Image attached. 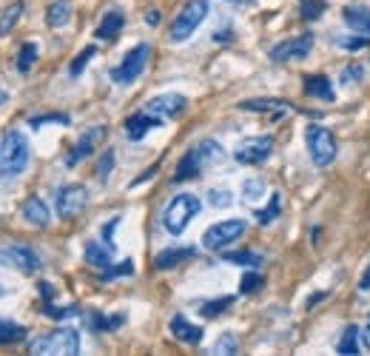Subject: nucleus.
<instances>
[{
  "instance_id": "11",
  "label": "nucleus",
  "mask_w": 370,
  "mask_h": 356,
  "mask_svg": "<svg viewBox=\"0 0 370 356\" xmlns=\"http://www.w3.org/2000/svg\"><path fill=\"white\" fill-rule=\"evenodd\" d=\"M313 49V35L305 32V35H296L291 40H282L271 49V60L274 63H291V60H305Z\"/></svg>"
},
{
  "instance_id": "15",
  "label": "nucleus",
  "mask_w": 370,
  "mask_h": 356,
  "mask_svg": "<svg viewBox=\"0 0 370 356\" xmlns=\"http://www.w3.org/2000/svg\"><path fill=\"white\" fill-rule=\"evenodd\" d=\"M125 137L131 140V143H137V140H142L151 128H157V126H162V117H157V114H151V111H134L131 117H125Z\"/></svg>"
},
{
  "instance_id": "48",
  "label": "nucleus",
  "mask_w": 370,
  "mask_h": 356,
  "mask_svg": "<svg viewBox=\"0 0 370 356\" xmlns=\"http://www.w3.org/2000/svg\"><path fill=\"white\" fill-rule=\"evenodd\" d=\"M145 23H148V26H157V23H159V12H157V9H151V12L145 15Z\"/></svg>"
},
{
  "instance_id": "24",
  "label": "nucleus",
  "mask_w": 370,
  "mask_h": 356,
  "mask_svg": "<svg viewBox=\"0 0 370 356\" xmlns=\"http://www.w3.org/2000/svg\"><path fill=\"white\" fill-rule=\"evenodd\" d=\"M240 109L242 111H274L276 117L279 114H285L291 106L285 103V100H274V97H259V100H242L240 103Z\"/></svg>"
},
{
  "instance_id": "25",
  "label": "nucleus",
  "mask_w": 370,
  "mask_h": 356,
  "mask_svg": "<svg viewBox=\"0 0 370 356\" xmlns=\"http://www.w3.org/2000/svg\"><path fill=\"white\" fill-rule=\"evenodd\" d=\"M123 322H125L123 313H114V316H106V313H100V311H91V313H89V330H94V333L117 330Z\"/></svg>"
},
{
  "instance_id": "20",
  "label": "nucleus",
  "mask_w": 370,
  "mask_h": 356,
  "mask_svg": "<svg viewBox=\"0 0 370 356\" xmlns=\"http://www.w3.org/2000/svg\"><path fill=\"white\" fill-rule=\"evenodd\" d=\"M197 257V248H165V251H159L157 257H154V268L157 271H171V268H176L179 262H189V260H194Z\"/></svg>"
},
{
  "instance_id": "14",
  "label": "nucleus",
  "mask_w": 370,
  "mask_h": 356,
  "mask_svg": "<svg viewBox=\"0 0 370 356\" xmlns=\"http://www.w3.org/2000/svg\"><path fill=\"white\" fill-rule=\"evenodd\" d=\"M185 109H189V100H185L182 94H174V91L157 94V97H151L145 103V111H151L157 117H179Z\"/></svg>"
},
{
  "instance_id": "5",
  "label": "nucleus",
  "mask_w": 370,
  "mask_h": 356,
  "mask_svg": "<svg viewBox=\"0 0 370 356\" xmlns=\"http://www.w3.org/2000/svg\"><path fill=\"white\" fill-rule=\"evenodd\" d=\"M208 18V0H189L174 18L171 29H168V40L171 43H185L197 29L200 23Z\"/></svg>"
},
{
  "instance_id": "26",
  "label": "nucleus",
  "mask_w": 370,
  "mask_h": 356,
  "mask_svg": "<svg viewBox=\"0 0 370 356\" xmlns=\"http://www.w3.org/2000/svg\"><path fill=\"white\" fill-rule=\"evenodd\" d=\"M359 330H361V328H356V325H347V328H344V333H342L339 342H336V350H339L342 356H356V353H359V347H361Z\"/></svg>"
},
{
  "instance_id": "40",
  "label": "nucleus",
  "mask_w": 370,
  "mask_h": 356,
  "mask_svg": "<svg viewBox=\"0 0 370 356\" xmlns=\"http://www.w3.org/2000/svg\"><path fill=\"white\" fill-rule=\"evenodd\" d=\"M111 168H114V148H106V151H103V157H100V162H97V180H100V183H106V180H108Z\"/></svg>"
},
{
  "instance_id": "47",
  "label": "nucleus",
  "mask_w": 370,
  "mask_h": 356,
  "mask_svg": "<svg viewBox=\"0 0 370 356\" xmlns=\"http://www.w3.org/2000/svg\"><path fill=\"white\" fill-rule=\"evenodd\" d=\"M359 288H361V291H370V265H367V271L359 277Z\"/></svg>"
},
{
  "instance_id": "12",
  "label": "nucleus",
  "mask_w": 370,
  "mask_h": 356,
  "mask_svg": "<svg viewBox=\"0 0 370 356\" xmlns=\"http://www.w3.org/2000/svg\"><path fill=\"white\" fill-rule=\"evenodd\" d=\"M0 265L15 268L21 274H35L40 268V257L26 245H6V248H0Z\"/></svg>"
},
{
  "instance_id": "51",
  "label": "nucleus",
  "mask_w": 370,
  "mask_h": 356,
  "mask_svg": "<svg viewBox=\"0 0 370 356\" xmlns=\"http://www.w3.org/2000/svg\"><path fill=\"white\" fill-rule=\"evenodd\" d=\"M4 294H6V291H4V285H0V296H4Z\"/></svg>"
},
{
  "instance_id": "46",
  "label": "nucleus",
  "mask_w": 370,
  "mask_h": 356,
  "mask_svg": "<svg viewBox=\"0 0 370 356\" xmlns=\"http://www.w3.org/2000/svg\"><path fill=\"white\" fill-rule=\"evenodd\" d=\"M359 339H361V347L370 350V325H364V328L359 330Z\"/></svg>"
},
{
  "instance_id": "32",
  "label": "nucleus",
  "mask_w": 370,
  "mask_h": 356,
  "mask_svg": "<svg viewBox=\"0 0 370 356\" xmlns=\"http://www.w3.org/2000/svg\"><path fill=\"white\" fill-rule=\"evenodd\" d=\"M234 305V296H220V299H208V302H203L200 305V313L206 316V319H214V316H220L225 308H231Z\"/></svg>"
},
{
  "instance_id": "22",
  "label": "nucleus",
  "mask_w": 370,
  "mask_h": 356,
  "mask_svg": "<svg viewBox=\"0 0 370 356\" xmlns=\"http://www.w3.org/2000/svg\"><path fill=\"white\" fill-rule=\"evenodd\" d=\"M83 257H86V262H89L91 268H97V271H106V268L114 265V262H111V248H108L106 243H97V240H89V243H86Z\"/></svg>"
},
{
  "instance_id": "23",
  "label": "nucleus",
  "mask_w": 370,
  "mask_h": 356,
  "mask_svg": "<svg viewBox=\"0 0 370 356\" xmlns=\"http://www.w3.org/2000/svg\"><path fill=\"white\" fill-rule=\"evenodd\" d=\"M72 23V0H52L46 9V26L49 29H63Z\"/></svg>"
},
{
  "instance_id": "35",
  "label": "nucleus",
  "mask_w": 370,
  "mask_h": 356,
  "mask_svg": "<svg viewBox=\"0 0 370 356\" xmlns=\"http://www.w3.org/2000/svg\"><path fill=\"white\" fill-rule=\"evenodd\" d=\"M333 46H339V49H344V52H361V49L370 46V38H367V35H359V38L344 35V38H336Z\"/></svg>"
},
{
  "instance_id": "7",
  "label": "nucleus",
  "mask_w": 370,
  "mask_h": 356,
  "mask_svg": "<svg viewBox=\"0 0 370 356\" xmlns=\"http://www.w3.org/2000/svg\"><path fill=\"white\" fill-rule=\"evenodd\" d=\"M148 57H151V46L148 43H137L114 69H111V80L117 83V86H128V83H134L142 72H145V63H148Z\"/></svg>"
},
{
  "instance_id": "43",
  "label": "nucleus",
  "mask_w": 370,
  "mask_h": 356,
  "mask_svg": "<svg viewBox=\"0 0 370 356\" xmlns=\"http://www.w3.org/2000/svg\"><path fill=\"white\" fill-rule=\"evenodd\" d=\"M364 77V69L359 66V63H347L344 69H342V83L344 86H353V83H359Z\"/></svg>"
},
{
  "instance_id": "10",
  "label": "nucleus",
  "mask_w": 370,
  "mask_h": 356,
  "mask_svg": "<svg viewBox=\"0 0 370 356\" xmlns=\"http://www.w3.org/2000/svg\"><path fill=\"white\" fill-rule=\"evenodd\" d=\"M274 151V137L271 134H257V137H245L240 140V145L234 148V160L240 165H259L271 157Z\"/></svg>"
},
{
  "instance_id": "34",
  "label": "nucleus",
  "mask_w": 370,
  "mask_h": 356,
  "mask_svg": "<svg viewBox=\"0 0 370 356\" xmlns=\"http://www.w3.org/2000/svg\"><path fill=\"white\" fill-rule=\"evenodd\" d=\"M325 9H327L325 0H299V15H302V21H319Z\"/></svg>"
},
{
  "instance_id": "2",
  "label": "nucleus",
  "mask_w": 370,
  "mask_h": 356,
  "mask_svg": "<svg viewBox=\"0 0 370 356\" xmlns=\"http://www.w3.org/2000/svg\"><path fill=\"white\" fill-rule=\"evenodd\" d=\"M29 350L38 356H77L80 353V330L74 328H57L43 336H35L29 342Z\"/></svg>"
},
{
  "instance_id": "28",
  "label": "nucleus",
  "mask_w": 370,
  "mask_h": 356,
  "mask_svg": "<svg viewBox=\"0 0 370 356\" xmlns=\"http://www.w3.org/2000/svg\"><path fill=\"white\" fill-rule=\"evenodd\" d=\"M223 262L245 265V268H259L262 265V254H257V251H228V254H223Z\"/></svg>"
},
{
  "instance_id": "1",
  "label": "nucleus",
  "mask_w": 370,
  "mask_h": 356,
  "mask_svg": "<svg viewBox=\"0 0 370 356\" xmlns=\"http://www.w3.org/2000/svg\"><path fill=\"white\" fill-rule=\"evenodd\" d=\"M223 157H225V148H223L217 140H203V143H197L194 148H189V151L179 157V162H176V168H174V183L194 180V177H200L206 168L223 162Z\"/></svg>"
},
{
  "instance_id": "9",
  "label": "nucleus",
  "mask_w": 370,
  "mask_h": 356,
  "mask_svg": "<svg viewBox=\"0 0 370 356\" xmlns=\"http://www.w3.org/2000/svg\"><path fill=\"white\" fill-rule=\"evenodd\" d=\"M55 208H57V217L63 220H74L80 217L86 208H89V189L80 186V183H69L57 191V200H55Z\"/></svg>"
},
{
  "instance_id": "16",
  "label": "nucleus",
  "mask_w": 370,
  "mask_h": 356,
  "mask_svg": "<svg viewBox=\"0 0 370 356\" xmlns=\"http://www.w3.org/2000/svg\"><path fill=\"white\" fill-rule=\"evenodd\" d=\"M168 330H171V336L176 339V342H185V345H200L203 342V328L200 325H194V322H189L182 313H176V316H171V322H168Z\"/></svg>"
},
{
  "instance_id": "38",
  "label": "nucleus",
  "mask_w": 370,
  "mask_h": 356,
  "mask_svg": "<svg viewBox=\"0 0 370 356\" xmlns=\"http://www.w3.org/2000/svg\"><path fill=\"white\" fill-rule=\"evenodd\" d=\"M242 197H245L248 203L265 197V180H259V177H251V180H245V183H242Z\"/></svg>"
},
{
  "instance_id": "4",
  "label": "nucleus",
  "mask_w": 370,
  "mask_h": 356,
  "mask_svg": "<svg viewBox=\"0 0 370 356\" xmlns=\"http://www.w3.org/2000/svg\"><path fill=\"white\" fill-rule=\"evenodd\" d=\"M200 208H203V203H200L197 194H176L162 211V228L171 237H179L185 228H189V223L200 214Z\"/></svg>"
},
{
  "instance_id": "42",
  "label": "nucleus",
  "mask_w": 370,
  "mask_h": 356,
  "mask_svg": "<svg viewBox=\"0 0 370 356\" xmlns=\"http://www.w3.org/2000/svg\"><path fill=\"white\" fill-rule=\"evenodd\" d=\"M262 285H265V279H262L259 274H254V271H251V274H245V277H242V282H240V294H257Z\"/></svg>"
},
{
  "instance_id": "8",
  "label": "nucleus",
  "mask_w": 370,
  "mask_h": 356,
  "mask_svg": "<svg viewBox=\"0 0 370 356\" xmlns=\"http://www.w3.org/2000/svg\"><path fill=\"white\" fill-rule=\"evenodd\" d=\"M245 231H248L245 220H223V223H214L211 228H206L203 245H206L208 251H223V248L234 245Z\"/></svg>"
},
{
  "instance_id": "33",
  "label": "nucleus",
  "mask_w": 370,
  "mask_h": 356,
  "mask_svg": "<svg viewBox=\"0 0 370 356\" xmlns=\"http://www.w3.org/2000/svg\"><path fill=\"white\" fill-rule=\"evenodd\" d=\"M211 353H220V356H234V353H240V339H237V333H223V336L214 342Z\"/></svg>"
},
{
  "instance_id": "49",
  "label": "nucleus",
  "mask_w": 370,
  "mask_h": 356,
  "mask_svg": "<svg viewBox=\"0 0 370 356\" xmlns=\"http://www.w3.org/2000/svg\"><path fill=\"white\" fill-rule=\"evenodd\" d=\"M225 4H231V6H251V4H257V0H225Z\"/></svg>"
},
{
  "instance_id": "19",
  "label": "nucleus",
  "mask_w": 370,
  "mask_h": 356,
  "mask_svg": "<svg viewBox=\"0 0 370 356\" xmlns=\"http://www.w3.org/2000/svg\"><path fill=\"white\" fill-rule=\"evenodd\" d=\"M302 89H305V94H310V97H316V100H325V103H333V100H336L333 83H330L325 74H305V77H302Z\"/></svg>"
},
{
  "instance_id": "3",
  "label": "nucleus",
  "mask_w": 370,
  "mask_h": 356,
  "mask_svg": "<svg viewBox=\"0 0 370 356\" xmlns=\"http://www.w3.org/2000/svg\"><path fill=\"white\" fill-rule=\"evenodd\" d=\"M29 165V140L23 131L9 128L0 143V174L6 177H18L23 174Z\"/></svg>"
},
{
  "instance_id": "27",
  "label": "nucleus",
  "mask_w": 370,
  "mask_h": 356,
  "mask_svg": "<svg viewBox=\"0 0 370 356\" xmlns=\"http://www.w3.org/2000/svg\"><path fill=\"white\" fill-rule=\"evenodd\" d=\"M26 339V328L18 325V322H9V319H0V347L6 345H18Z\"/></svg>"
},
{
  "instance_id": "6",
  "label": "nucleus",
  "mask_w": 370,
  "mask_h": 356,
  "mask_svg": "<svg viewBox=\"0 0 370 356\" xmlns=\"http://www.w3.org/2000/svg\"><path fill=\"white\" fill-rule=\"evenodd\" d=\"M305 145H308V154H310V162L316 168H327L333 160H336V137L325 128V126H308L305 131Z\"/></svg>"
},
{
  "instance_id": "31",
  "label": "nucleus",
  "mask_w": 370,
  "mask_h": 356,
  "mask_svg": "<svg viewBox=\"0 0 370 356\" xmlns=\"http://www.w3.org/2000/svg\"><path fill=\"white\" fill-rule=\"evenodd\" d=\"M38 43H23L21 46V52H18V72L21 74H26L32 66H35V60H38Z\"/></svg>"
},
{
  "instance_id": "17",
  "label": "nucleus",
  "mask_w": 370,
  "mask_h": 356,
  "mask_svg": "<svg viewBox=\"0 0 370 356\" xmlns=\"http://www.w3.org/2000/svg\"><path fill=\"white\" fill-rule=\"evenodd\" d=\"M123 26H125V15H123V9H108L106 15H103V21H100V26H97V32H94V38L97 40H106V43H111V40H117V35L123 32Z\"/></svg>"
},
{
  "instance_id": "41",
  "label": "nucleus",
  "mask_w": 370,
  "mask_h": 356,
  "mask_svg": "<svg viewBox=\"0 0 370 356\" xmlns=\"http://www.w3.org/2000/svg\"><path fill=\"white\" fill-rule=\"evenodd\" d=\"M208 203H211L214 208H228V206L234 203V197H231V191H225V189H211V191H208Z\"/></svg>"
},
{
  "instance_id": "21",
  "label": "nucleus",
  "mask_w": 370,
  "mask_h": 356,
  "mask_svg": "<svg viewBox=\"0 0 370 356\" xmlns=\"http://www.w3.org/2000/svg\"><path fill=\"white\" fill-rule=\"evenodd\" d=\"M342 21L356 35H367L370 38V6H344L342 9Z\"/></svg>"
},
{
  "instance_id": "37",
  "label": "nucleus",
  "mask_w": 370,
  "mask_h": 356,
  "mask_svg": "<svg viewBox=\"0 0 370 356\" xmlns=\"http://www.w3.org/2000/svg\"><path fill=\"white\" fill-rule=\"evenodd\" d=\"M128 274H134V262H131V260H123L120 265H111V268L100 271V282H111V279H117V277H128Z\"/></svg>"
},
{
  "instance_id": "13",
  "label": "nucleus",
  "mask_w": 370,
  "mask_h": 356,
  "mask_svg": "<svg viewBox=\"0 0 370 356\" xmlns=\"http://www.w3.org/2000/svg\"><path fill=\"white\" fill-rule=\"evenodd\" d=\"M106 137V126H91V128H86L83 131V137L72 145V151L66 154V165L69 168H74L77 162H83L86 157H91L94 154V148L100 145V140Z\"/></svg>"
},
{
  "instance_id": "44",
  "label": "nucleus",
  "mask_w": 370,
  "mask_h": 356,
  "mask_svg": "<svg viewBox=\"0 0 370 356\" xmlns=\"http://www.w3.org/2000/svg\"><path fill=\"white\" fill-rule=\"evenodd\" d=\"M43 123H60V126H69V114H55V111H52V114H40V117H32V120H29L32 128H40Z\"/></svg>"
},
{
  "instance_id": "30",
  "label": "nucleus",
  "mask_w": 370,
  "mask_h": 356,
  "mask_svg": "<svg viewBox=\"0 0 370 356\" xmlns=\"http://www.w3.org/2000/svg\"><path fill=\"white\" fill-rule=\"evenodd\" d=\"M279 214H282V197H279V194H271V203H268L265 208H259L254 217H257L259 226H271Z\"/></svg>"
},
{
  "instance_id": "18",
  "label": "nucleus",
  "mask_w": 370,
  "mask_h": 356,
  "mask_svg": "<svg viewBox=\"0 0 370 356\" xmlns=\"http://www.w3.org/2000/svg\"><path fill=\"white\" fill-rule=\"evenodd\" d=\"M21 217H23L29 226H35V228H46V226L52 223V211H49V206H46L40 197H29V200L21 206Z\"/></svg>"
},
{
  "instance_id": "39",
  "label": "nucleus",
  "mask_w": 370,
  "mask_h": 356,
  "mask_svg": "<svg viewBox=\"0 0 370 356\" xmlns=\"http://www.w3.org/2000/svg\"><path fill=\"white\" fill-rule=\"evenodd\" d=\"M43 313H46V316H52V319H69V316H80L83 311H80V305H66V308H57V305L46 302V305H43Z\"/></svg>"
},
{
  "instance_id": "29",
  "label": "nucleus",
  "mask_w": 370,
  "mask_h": 356,
  "mask_svg": "<svg viewBox=\"0 0 370 356\" xmlns=\"http://www.w3.org/2000/svg\"><path fill=\"white\" fill-rule=\"evenodd\" d=\"M21 18H23V4H12V6H6L4 15H0V38H6V35L18 26Z\"/></svg>"
},
{
  "instance_id": "45",
  "label": "nucleus",
  "mask_w": 370,
  "mask_h": 356,
  "mask_svg": "<svg viewBox=\"0 0 370 356\" xmlns=\"http://www.w3.org/2000/svg\"><path fill=\"white\" fill-rule=\"evenodd\" d=\"M117 226H120V217H111V220L103 226V243H106L111 251H114V228H117Z\"/></svg>"
},
{
  "instance_id": "50",
  "label": "nucleus",
  "mask_w": 370,
  "mask_h": 356,
  "mask_svg": "<svg viewBox=\"0 0 370 356\" xmlns=\"http://www.w3.org/2000/svg\"><path fill=\"white\" fill-rule=\"evenodd\" d=\"M319 299H325V294H313V296H310V299H308V308H313V305H316V302H319Z\"/></svg>"
},
{
  "instance_id": "36",
  "label": "nucleus",
  "mask_w": 370,
  "mask_h": 356,
  "mask_svg": "<svg viewBox=\"0 0 370 356\" xmlns=\"http://www.w3.org/2000/svg\"><path fill=\"white\" fill-rule=\"evenodd\" d=\"M94 55H97V49H94V46H86V49H83V52L72 60V66H69V77H80V74H83V69L89 66V60H91Z\"/></svg>"
}]
</instances>
